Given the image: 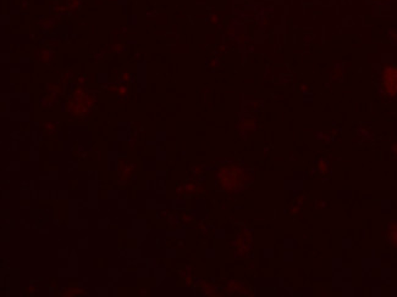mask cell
Listing matches in <instances>:
<instances>
[{"label":"cell","mask_w":397,"mask_h":297,"mask_svg":"<svg viewBox=\"0 0 397 297\" xmlns=\"http://www.w3.org/2000/svg\"><path fill=\"white\" fill-rule=\"evenodd\" d=\"M253 180L250 169L237 165L225 166L218 171V187L227 192H237L248 187Z\"/></svg>","instance_id":"cell-1"},{"label":"cell","mask_w":397,"mask_h":297,"mask_svg":"<svg viewBox=\"0 0 397 297\" xmlns=\"http://www.w3.org/2000/svg\"><path fill=\"white\" fill-rule=\"evenodd\" d=\"M383 87L388 94L393 95L397 92V70L395 67H388L384 71Z\"/></svg>","instance_id":"cell-2"}]
</instances>
